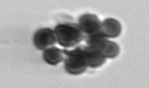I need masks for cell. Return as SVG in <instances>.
I'll return each mask as SVG.
<instances>
[{
	"label": "cell",
	"mask_w": 149,
	"mask_h": 88,
	"mask_svg": "<svg viewBox=\"0 0 149 88\" xmlns=\"http://www.w3.org/2000/svg\"><path fill=\"white\" fill-rule=\"evenodd\" d=\"M54 31L57 37V42L66 49L77 46L86 39V36L78 24H59L56 26Z\"/></svg>",
	"instance_id": "obj_1"
},
{
	"label": "cell",
	"mask_w": 149,
	"mask_h": 88,
	"mask_svg": "<svg viewBox=\"0 0 149 88\" xmlns=\"http://www.w3.org/2000/svg\"><path fill=\"white\" fill-rule=\"evenodd\" d=\"M64 55V64H65V70L72 76H79L84 73L87 68V64L84 58V52L79 46L76 47L74 50L63 49Z\"/></svg>",
	"instance_id": "obj_2"
},
{
	"label": "cell",
	"mask_w": 149,
	"mask_h": 88,
	"mask_svg": "<svg viewBox=\"0 0 149 88\" xmlns=\"http://www.w3.org/2000/svg\"><path fill=\"white\" fill-rule=\"evenodd\" d=\"M87 46L92 47L106 59L116 58L120 53V47L116 42L109 40L102 35H95L84 39Z\"/></svg>",
	"instance_id": "obj_3"
},
{
	"label": "cell",
	"mask_w": 149,
	"mask_h": 88,
	"mask_svg": "<svg viewBox=\"0 0 149 88\" xmlns=\"http://www.w3.org/2000/svg\"><path fill=\"white\" fill-rule=\"evenodd\" d=\"M78 25L84 33L86 38L92 37L95 35H101V22L96 15L93 14H84L79 19Z\"/></svg>",
	"instance_id": "obj_4"
},
{
	"label": "cell",
	"mask_w": 149,
	"mask_h": 88,
	"mask_svg": "<svg viewBox=\"0 0 149 88\" xmlns=\"http://www.w3.org/2000/svg\"><path fill=\"white\" fill-rule=\"evenodd\" d=\"M57 42L55 31L49 28H39L33 35V44L37 49L44 50L53 46Z\"/></svg>",
	"instance_id": "obj_5"
},
{
	"label": "cell",
	"mask_w": 149,
	"mask_h": 88,
	"mask_svg": "<svg viewBox=\"0 0 149 88\" xmlns=\"http://www.w3.org/2000/svg\"><path fill=\"white\" fill-rule=\"evenodd\" d=\"M79 48H81V51L84 54L87 67H89L91 69H96L99 68V67H101L105 63L106 58L103 57L99 52L96 51L95 49H93L92 47L87 46V45H81Z\"/></svg>",
	"instance_id": "obj_6"
},
{
	"label": "cell",
	"mask_w": 149,
	"mask_h": 88,
	"mask_svg": "<svg viewBox=\"0 0 149 88\" xmlns=\"http://www.w3.org/2000/svg\"><path fill=\"white\" fill-rule=\"evenodd\" d=\"M122 33V25L116 19H105L101 23V35L106 38H117Z\"/></svg>",
	"instance_id": "obj_7"
},
{
	"label": "cell",
	"mask_w": 149,
	"mask_h": 88,
	"mask_svg": "<svg viewBox=\"0 0 149 88\" xmlns=\"http://www.w3.org/2000/svg\"><path fill=\"white\" fill-rule=\"evenodd\" d=\"M43 60L48 65L56 66L64 60V55L62 50L58 47L51 46L48 47L43 51Z\"/></svg>",
	"instance_id": "obj_8"
}]
</instances>
